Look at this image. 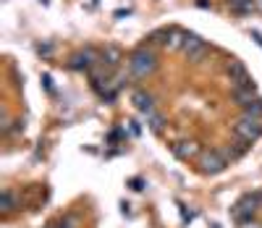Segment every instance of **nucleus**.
<instances>
[{
  "instance_id": "nucleus-1",
  "label": "nucleus",
  "mask_w": 262,
  "mask_h": 228,
  "mask_svg": "<svg viewBox=\"0 0 262 228\" xmlns=\"http://www.w3.org/2000/svg\"><path fill=\"white\" fill-rule=\"evenodd\" d=\"M128 68H131V74H134L137 79H147V76L158 68V58H155V53H152V50L139 48L137 53H131Z\"/></svg>"
},
{
  "instance_id": "nucleus-2",
  "label": "nucleus",
  "mask_w": 262,
  "mask_h": 228,
  "mask_svg": "<svg viewBox=\"0 0 262 228\" xmlns=\"http://www.w3.org/2000/svg\"><path fill=\"white\" fill-rule=\"evenodd\" d=\"M233 136L238 142H247V144H254L259 136H262V118H254V116H244L233 123Z\"/></svg>"
},
{
  "instance_id": "nucleus-3",
  "label": "nucleus",
  "mask_w": 262,
  "mask_h": 228,
  "mask_svg": "<svg viewBox=\"0 0 262 228\" xmlns=\"http://www.w3.org/2000/svg\"><path fill=\"white\" fill-rule=\"evenodd\" d=\"M259 204H262L259 194H244L242 199H238V202L233 204V210H231V215H233V220H236V223H242V225H247V223H252V218L257 215V210H259Z\"/></svg>"
},
{
  "instance_id": "nucleus-4",
  "label": "nucleus",
  "mask_w": 262,
  "mask_h": 228,
  "mask_svg": "<svg viewBox=\"0 0 262 228\" xmlns=\"http://www.w3.org/2000/svg\"><path fill=\"white\" fill-rule=\"evenodd\" d=\"M226 165H228V157H226L223 150H217V147H215V150H207V152L200 155V171H202L205 176L223 173Z\"/></svg>"
},
{
  "instance_id": "nucleus-5",
  "label": "nucleus",
  "mask_w": 262,
  "mask_h": 228,
  "mask_svg": "<svg viewBox=\"0 0 262 228\" xmlns=\"http://www.w3.org/2000/svg\"><path fill=\"white\" fill-rule=\"evenodd\" d=\"M184 55L191 60V63H200L207 53H210V45L202 39V37H196V34H186V42H184Z\"/></svg>"
},
{
  "instance_id": "nucleus-6",
  "label": "nucleus",
  "mask_w": 262,
  "mask_h": 228,
  "mask_svg": "<svg viewBox=\"0 0 262 228\" xmlns=\"http://www.w3.org/2000/svg\"><path fill=\"white\" fill-rule=\"evenodd\" d=\"M100 58H102V55H100L97 50L84 48V50H79V53H74V55H71L69 68H74V71H92V66H95Z\"/></svg>"
},
{
  "instance_id": "nucleus-7",
  "label": "nucleus",
  "mask_w": 262,
  "mask_h": 228,
  "mask_svg": "<svg viewBox=\"0 0 262 228\" xmlns=\"http://www.w3.org/2000/svg\"><path fill=\"white\" fill-rule=\"evenodd\" d=\"M228 76H231V81H233V89L254 87V81L249 79V74H247V68H244L242 60H231V63H228Z\"/></svg>"
},
{
  "instance_id": "nucleus-8",
  "label": "nucleus",
  "mask_w": 262,
  "mask_h": 228,
  "mask_svg": "<svg viewBox=\"0 0 262 228\" xmlns=\"http://www.w3.org/2000/svg\"><path fill=\"white\" fill-rule=\"evenodd\" d=\"M131 102H134V108L142 110L144 116H149V113L155 110V97L149 92H144V89H134V92H131Z\"/></svg>"
},
{
  "instance_id": "nucleus-9",
  "label": "nucleus",
  "mask_w": 262,
  "mask_h": 228,
  "mask_svg": "<svg viewBox=\"0 0 262 228\" xmlns=\"http://www.w3.org/2000/svg\"><path fill=\"white\" fill-rule=\"evenodd\" d=\"M196 152H200V144H196V142H179V144H173V155H176L179 160H191V157H196Z\"/></svg>"
},
{
  "instance_id": "nucleus-10",
  "label": "nucleus",
  "mask_w": 262,
  "mask_h": 228,
  "mask_svg": "<svg viewBox=\"0 0 262 228\" xmlns=\"http://www.w3.org/2000/svg\"><path fill=\"white\" fill-rule=\"evenodd\" d=\"M121 58H123V53H121V48H116V45H107V48L102 50V63H107V68H116L121 63Z\"/></svg>"
},
{
  "instance_id": "nucleus-11",
  "label": "nucleus",
  "mask_w": 262,
  "mask_h": 228,
  "mask_svg": "<svg viewBox=\"0 0 262 228\" xmlns=\"http://www.w3.org/2000/svg\"><path fill=\"white\" fill-rule=\"evenodd\" d=\"M186 42V32H179V29H170L168 34V42H165V50H181Z\"/></svg>"
},
{
  "instance_id": "nucleus-12",
  "label": "nucleus",
  "mask_w": 262,
  "mask_h": 228,
  "mask_svg": "<svg viewBox=\"0 0 262 228\" xmlns=\"http://www.w3.org/2000/svg\"><path fill=\"white\" fill-rule=\"evenodd\" d=\"M228 6H231V11H233V13L244 16V13H252V11H254L257 0H228Z\"/></svg>"
},
{
  "instance_id": "nucleus-13",
  "label": "nucleus",
  "mask_w": 262,
  "mask_h": 228,
  "mask_svg": "<svg viewBox=\"0 0 262 228\" xmlns=\"http://www.w3.org/2000/svg\"><path fill=\"white\" fill-rule=\"evenodd\" d=\"M0 208H3V213H6V215H11V213L18 208V199H16L13 189H3V204H0Z\"/></svg>"
},
{
  "instance_id": "nucleus-14",
  "label": "nucleus",
  "mask_w": 262,
  "mask_h": 228,
  "mask_svg": "<svg viewBox=\"0 0 262 228\" xmlns=\"http://www.w3.org/2000/svg\"><path fill=\"white\" fill-rule=\"evenodd\" d=\"M147 126H149L152 131H163V126H165V118L160 116V113H155V110H152L149 116H147Z\"/></svg>"
},
{
  "instance_id": "nucleus-15",
  "label": "nucleus",
  "mask_w": 262,
  "mask_h": 228,
  "mask_svg": "<svg viewBox=\"0 0 262 228\" xmlns=\"http://www.w3.org/2000/svg\"><path fill=\"white\" fill-rule=\"evenodd\" d=\"M244 113H247V116H254V118H262V100L257 97L254 102H249V105L244 108Z\"/></svg>"
},
{
  "instance_id": "nucleus-16",
  "label": "nucleus",
  "mask_w": 262,
  "mask_h": 228,
  "mask_svg": "<svg viewBox=\"0 0 262 228\" xmlns=\"http://www.w3.org/2000/svg\"><path fill=\"white\" fill-rule=\"evenodd\" d=\"M131 189L142 192V189H144V181H142V178H131Z\"/></svg>"
},
{
  "instance_id": "nucleus-17",
  "label": "nucleus",
  "mask_w": 262,
  "mask_h": 228,
  "mask_svg": "<svg viewBox=\"0 0 262 228\" xmlns=\"http://www.w3.org/2000/svg\"><path fill=\"white\" fill-rule=\"evenodd\" d=\"M257 6H259V8H262V0H257Z\"/></svg>"
},
{
  "instance_id": "nucleus-18",
  "label": "nucleus",
  "mask_w": 262,
  "mask_h": 228,
  "mask_svg": "<svg viewBox=\"0 0 262 228\" xmlns=\"http://www.w3.org/2000/svg\"><path fill=\"white\" fill-rule=\"evenodd\" d=\"M259 199H262V192H259Z\"/></svg>"
}]
</instances>
